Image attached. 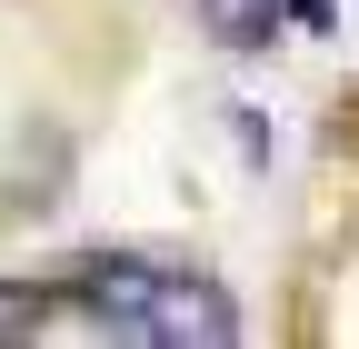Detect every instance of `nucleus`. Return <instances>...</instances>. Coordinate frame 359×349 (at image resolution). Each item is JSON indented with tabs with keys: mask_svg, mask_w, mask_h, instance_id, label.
Masks as SVG:
<instances>
[{
	"mask_svg": "<svg viewBox=\"0 0 359 349\" xmlns=\"http://www.w3.org/2000/svg\"><path fill=\"white\" fill-rule=\"evenodd\" d=\"M280 20H299V30H339V0H280Z\"/></svg>",
	"mask_w": 359,
	"mask_h": 349,
	"instance_id": "4",
	"label": "nucleus"
},
{
	"mask_svg": "<svg viewBox=\"0 0 359 349\" xmlns=\"http://www.w3.org/2000/svg\"><path fill=\"white\" fill-rule=\"evenodd\" d=\"M190 20H200V40H219V50H240V60H259V50H280V0H190Z\"/></svg>",
	"mask_w": 359,
	"mask_h": 349,
	"instance_id": "2",
	"label": "nucleus"
},
{
	"mask_svg": "<svg viewBox=\"0 0 359 349\" xmlns=\"http://www.w3.org/2000/svg\"><path fill=\"white\" fill-rule=\"evenodd\" d=\"M130 339L140 349H230L240 339V299L210 270H190V259H150V289H140Z\"/></svg>",
	"mask_w": 359,
	"mask_h": 349,
	"instance_id": "1",
	"label": "nucleus"
},
{
	"mask_svg": "<svg viewBox=\"0 0 359 349\" xmlns=\"http://www.w3.org/2000/svg\"><path fill=\"white\" fill-rule=\"evenodd\" d=\"M60 320H70L60 289H30V280L0 289V339H40V329H60Z\"/></svg>",
	"mask_w": 359,
	"mask_h": 349,
	"instance_id": "3",
	"label": "nucleus"
}]
</instances>
